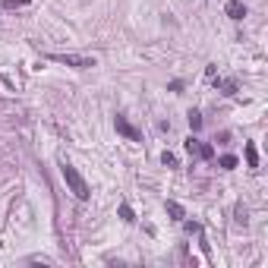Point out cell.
Listing matches in <instances>:
<instances>
[{
	"mask_svg": "<svg viewBox=\"0 0 268 268\" xmlns=\"http://www.w3.org/2000/svg\"><path fill=\"white\" fill-rule=\"evenodd\" d=\"M167 214H170L174 221H183V218H186V211H183V205H180V202H174V199H167Z\"/></svg>",
	"mask_w": 268,
	"mask_h": 268,
	"instance_id": "cell-5",
	"label": "cell"
},
{
	"mask_svg": "<svg viewBox=\"0 0 268 268\" xmlns=\"http://www.w3.org/2000/svg\"><path fill=\"white\" fill-rule=\"evenodd\" d=\"M161 161H164V164H167V167H174V164H177V158H174L170 152H164V155H161Z\"/></svg>",
	"mask_w": 268,
	"mask_h": 268,
	"instance_id": "cell-14",
	"label": "cell"
},
{
	"mask_svg": "<svg viewBox=\"0 0 268 268\" xmlns=\"http://www.w3.org/2000/svg\"><path fill=\"white\" fill-rule=\"evenodd\" d=\"M60 170H63V180H66V186H69V192H73L76 199L85 202L88 196H92V189H88V183L82 180V174H79L73 164H69V161H63V167H60Z\"/></svg>",
	"mask_w": 268,
	"mask_h": 268,
	"instance_id": "cell-1",
	"label": "cell"
},
{
	"mask_svg": "<svg viewBox=\"0 0 268 268\" xmlns=\"http://www.w3.org/2000/svg\"><path fill=\"white\" fill-rule=\"evenodd\" d=\"M237 224L246 227V208H243V205H237Z\"/></svg>",
	"mask_w": 268,
	"mask_h": 268,
	"instance_id": "cell-13",
	"label": "cell"
},
{
	"mask_svg": "<svg viewBox=\"0 0 268 268\" xmlns=\"http://www.w3.org/2000/svg\"><path fill=\"white\" fill-rule=\"evenodd\" d=\"M183 149H186L189 155H199V149H202V142H199V139H196V136H189V139L183 142Z\"/></svg>",
	"mask_w": 268,
	"mask_h": 268,
	"instance_id": "cell-8",
	"label": "cell"
},
{
	"mask_svg": "<svg viewBox=\"0 0 268 268\" xmlns=\"http://www.w3.org/2000/svg\"><path fill=\"white\" fill-rule=\"evenodd\" d=\"M4 4H7V7H26L29 0H4Z\"/></svg>",
	"mask_w": 268,
	"mask_h": 268,
	"instance_id": "cell-15",
	"label": "cell"
},
{
	"mask_svg": "<svg viewBox=\"0 0 268 268\" xmlns=\"http://www.w3.org/2000/svg\"><path fill=\"white\" fill-rule=\"evenodd\" d=\"M120 218H123V221H136V214H133V208H130L127 202L120 205Z\"/></svg>",
	"mask_w": 268,
	"mask_h": 268,
	"instance_id": "cell-10",
	"label": "cell"
},
{
	"mask_svg": "<svg viewBox=\"0 0 268 268\" xmlns=\"http://www.w3.org/2000/svg\"><path fill=\"white\" fill-rule=\"evenodd\" d=\"M186 120H189L192 133H196V130H202V114H199V111H189V117H186Z\"/></svg>",
	"mask_w": 268,
	"mask_h": 268,
	"instance_id": "cell-9",
	"label": "cell"
},
{
	"mask_svg": "<svg viewBox=\"0 0 268 268\" xmlns=\"http://www.w3.org/2000/svg\"><path fill=\"white\" fill-rule=\"evenodd\" d=\"M51 60L66 63V66H76V69H88V66H95V60H92V57H79V54H51Z\"/></svg>",
	"mask_w": 268,
	"mask_h": 268,
	"instance_id": "cell-2",
	"label": "cell"
},
{
	"mask_svg": "<svg viewBox=\"0 0 268 268\" xmlns=\"http://www.w3.org/2000/svg\"><path fill=\"white\" fill-rule=\"evenodd\" d=\"M246 161H249V167H259V152H256V145H253V142L246 145Z\"/></svg>",
	"mask_w": 268,
	"mask_h": 268,
	"instance_id": "cell-7",
	"label": "cell"
},
{
	"mask_svg": "<svg viewBox=\"0 0 268 268\" xmlns=\"http://www.w3.org/2000/svg\"><path fill=\"white\" fill-rule=\"evenodd\" d=\"M214 85L224 88V95H237V82L234 79H214Z\"/></svg>",
	"mask_w": 268,
	"mask_h": 268,
	"instance_id": "cell-6",
	"label": "cell"
},
{
	"mask_svg": "<svg viewBox=\"0 0 268 268\" xmlns=\"http://www.w3.org/2000/svg\"><path fill=\"white\" fill-rule=\"evenodd\" d=\"M114 123H117V133H120V136H127L130 142H139V133L130 127V120H127V117H117Z\"/></svg>",
	"mask_w": 268,
	"mask_h": 268,
	"instance_id": "cell-3",
	"label": "cell"
},
{
	"mask_svg": "<svg viewBox=\"0 0 268 268\" xmlns=\"http://www.w3.org/2000/svg\"><path fill=\"white\" fill-rule=\"evenodd\" d=\"M224 13L230 16V19H243V16H246V7L240 4V0H227V7H224Z\"/></svg>",
	"mask_w": 268,
	"mask_h": 268,
	"instance_id": "cell-4",
	"label": "cell"
},
{
	"mask_svg": "<svg viewBox=\"0 0 268 268\" xmlns=\"http://www.w3.org/2000/svg\"><path fill=\"white\" fill-rule=\"evenodd\" d=\"M221 167H224V170H234V167H237V158H234V155H224V158H221Z\"/></svg>",
	"mask_w": 268,
	"mask_h": 268,
	"instance_id": "cell-11",
	"label": "cell"
},
{
	"mask_svg": "<svg viewBox=\"0 0 268 268\" xmlns=\"http://www.w3.org/2000/svg\"><path fill=\"white\" fill-rule=\"evenodd\" d=\"M199 158H205V161H208V158H214V149L208 145V142H202V149H199Z\"/></svg>",
	"mask_w": 268,
	"mask_h": 268,
	"instance_id": "cell-12",
	"label": "cell"
}]
</instances>
